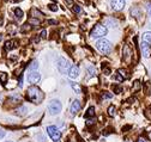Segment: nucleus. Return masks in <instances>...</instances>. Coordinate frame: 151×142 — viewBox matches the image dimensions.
Returning <instances> with one entry per match:
<instances>
[{
  "mask_svg": "<svg viewBox=\"0 0 151 142\" xmlns=\"http://www.w3.org/2000/svg\"><path fill=\"white\" fill-rule=\"evenodd\" d=\"M27 97L32 103H41L43 99V93L37 86H30L27 91Z\"/></svg>",
  "mask_w": 151,
  "mask_h": 142,
  "instance_id": "f257e3e1",
  "label": "nucleus"
},
{
  "mask_svg": "<svg viewBox=\"0 0 151 142\" xmlns=\"http://www.w3.org/2000/svg\"><path fill=\"white\" fill-rule=\"evenodd\" d=\"M107 32H108V30H107V28H106L104 25H102V24H97V25H95V26L92 28L90 35H91V37H92V38H100V37L106 36Z\"/></svg>",
  "mask_w": 151,
  "mask_h": 142,
  "instance_id": "f03ea898",
  "label": "nucleus"
},
{
  "mask_svg": "<svg viewBox=\"0 0 151 142\" xmlns=\"http://www.w3.org/2000/svg\"><path fill=\"white\" fill-rule=\"evenodd\" d=\"M96 47H97V49L102 53V54H106V55L109 54L110 50H111V44H110V42H109L108 40H106V38L99 40L97 43H96Z\"/></svg>",
  "mask_w": 151,
  "mask_h": 142,
  "instance_id": "7ed1b4c3",
  "label": "nucleus"
},
{
  "mask_svg": "<svg viewBox=\"0 0 151 142\" xmlns=\"http://www.w3.org/2000/svg\"><path fill=\"white\" fill-rule=\"evenodd\" d=\"M61 109H63V106H61V103L59 100H50L49 104H48V111L50 115H59L61 112Z\"/></svg>",
  "mask_w": 151,
  "mask_h": 142,
  "instance_id": "20e7f679",
  "label": "nucleus"
},
{
  "mask_svg": "<svg viewBox=\"0 0 151 142\" xmlns=\"http://www.w3.org/2000/svg\"><path fill=\"white\" fill-rule=\"evenodd\" d=\"M47 133L54 142H58L61 138V131L58 129L56 126H48L47 127Z\"/></svg>",
  "mask_w": 151,
  "mask_h": 142,
  "instance_id": "39448f33",
  "label": "nucleus"
},
{
  "mask_svg": "<svg viewBox=\"0 0 151 142\" xmlns=\"http://www.w3.org/2000/svg\"><path fill=\"white\" fill-rule=\"evenodd\" d=\"M56 67H58L59 72H60L61 74H65L66 72L68 73V70H70V68H71V65H70V62H68L66 59L59 58L58 61H56Z\"/></svg>",
  "mask_w": 151,
  "mask_h": 142,
  "instance_id": "423d86ee",
  "label": "nucleus"
},
{
  "mask_svg": "<svg viewBox=\"0 0 151 142\" xmlns=\"http://www.w3.org/2000/svg\"><path fill=\"white\" fill-rule=\"evenodd\" d=\"M126 1L125 0H110V6L114 11H120L125 7Z\"/></svg>",
  "mask_w": 151,
  "mask_h": 142,
  "instance_id": "0eeeda50",
  "label": "nucleus"
},
{
  "mask_svg": "<svg viewBox=\"0 0 151 142\" xmlns=\"http://www.w3.org/2000/svg\"><path fill=\"white\" fill-rule=\"evenodd\" d=\"M41 80V75H40V73L37 72H31L29 75H28V81L30 82V84H32V85H35V84H37Z\"/></svg>",
  "mask_w": 151,
  "mask_h": 142,
  "instance_id": "6e6552de",
  "label": "nucleus"
},
{
  "mask_svg": "<svg viewBox=\"0 0 151 142\" xmlns=\"http://www.w3.org/2000/svg\"><path fill=\"white\" fill-rule=\"evenodd\" d=\"M82 105H81V102L79 100H73L72 104H71V108H70V111H71V115H76L78 114V111L81 110Z\"/></svg>",
  "mask_w": 151,
  "mask_h": 142,
  "instance_id": "1a4fd4ad",
  "label": "nucleus"
},
{
  "mask_svg": "<svg viewBox=\"0 0 151 142\" xmlns=\"http://www.w3.org/2000/svg\"><path fill=\"white\" fill-rule=\"evenodd\" d=\"M79 75V68L78 66H71L70 70H68V77L71 79H76V78H78Z\"/></svg>",
  "mask_w": 151,
  "mask_h": 142,
  "instance_id": "9d476101",
  "label": "nucleus"
},
{
  "mask_svg": "<svg viewBox=\"0 0 151 142\" xmlns=\"http://www.w3.org/2000/svg\"><path fill=\"white\" fill-rule=\"evenodd\" d=\"M142 53H143V56L144 58H149L150 54H151V48L145 42H143V44H142Z\"/></svg>",
  "mask_w": 151,
  "mask_h": 142,
  "instance_id": "9b49d317",
  "label": "nucleus"
},
{
  "mask_svg": "<svg viewBox=\"0 0 151 142\" xmlns=\"http://www.w3.org/2000/svg\"><path fill=\"white\" fill-rule=\"evenodd\" d=\"M17 44H18V42H17L16 40L7 41V42L5 43V49H6V50H12V49H14V48L17 47Z\"/></svg>",
  "mask_w": 151,
  "mask_h": 142,
  "instance_id": "f8f14e48",
  "label": "nucleus"
},
{
  "mask_svg": "<svg viewBox=\"0 0 151 142\" xmlns=\"http://www.w3.org/2000/svg\"><path fill=\"white\" fill-rule=\"evenodd\" d=\"M143 41L147 44L149 43L151 44V31H146V32L143 33Z\"/></svg>",
  "mask_w": 151,
  "mask_h": 142,
  "instance_id": "ddd939ff",
  "label": "nucleus"
},
{
  "mask_svg": "<svg viewBox=\"0 0 151 142\" xmlns=\"http://www.w3.org/2000/svg\"><path fill=\"white\" fill-rule=\"evenodd\" d=\"M27 111H28V109L25 108V106H19V108L16 110V115H18V116H24V115H27Z\"/></svg>",
  "mask_w": 151,
  "mask_h": 142,
  "instance_id": "4468645a",
  "label": "nucleus"
},
{
  "mask_svg": "<svg viewBox=\"0 0 151 142\" xmlns=\"http://www.w3.org/2000/svg\"><path fill=\"white\" fill-rule=\"evenodd\" d=\"M37 68H39V62H37V61H32L29 65V67H28V69L30 70V72H36Z\"/></svg>",
  "mask_w": 151,
  "mask_h": 142,
  "instance_id": "2eb2a0df",
  "label": "nucleus"
},
{
  "mask_svg": "<svg viewBox=\"0 0 151 142\" xmlns=\"http://www.w3.org/2000/svg\"><path fill=\"white\" fill-rule=\"evenodd\" d=\"M14 16H16V18H17L18 21H21V19L23 18V11H22L19 7H16V9H14Z\"/></svg>",
  "mask_w": 151,
  "mask_h": 142,
  "instance_id": "dca6fc26",
  "label": "nucleus"
},
{
  "mask_svg": "<svg viewBox=\"0 0 151 142\" xmlns=\"http://www.w3.org/2000/svg\"><path fill=\"white\" fill-rule=\"evenodd\" d=\"M93 116H95V108H93V106H90V108L88 109V111L85 112V117L90 118V117H93Z\"/></svg>",
  "mask_w": 151,
  "mask_h": 142,
  "instance_id": "f3484780",
  "label": "nucleus"
},
{
  "mask_svg": "<svg viewBox=\"0 0 151 142\" xmlns=\"http://www.w3.org/2000/svg\"><path fill=\"white\" fill-rule=\"evenodd\" d=\"M71 87L73 88V91L76 92V93H82V90H81V86L78 85V84H76V82H71Z\"/></svg>",
  "mask_w": 151,
  "mask_h": 142,
  "instance_id": "a211bd4d",
  "label": "nucleus"
},
{
  "mask_svg": "<svg viewBox=\"0 0 151 142\" xmlns=\"http://www.w3.org/2000/svg\"><path fill=\"white\" fill-rule=\"evenodd\" d=\"M16 31H17V28H16V25H14V24H10V25L7 26V32H9V33L14 35V33H16Z\"/></svg>",
  "mask_w": 151,
  "mask_h": 142,
  "instance_id": "6ab92c4d",
  "label": "nucleus"
},
{
  "mask_svg": "<svg viewBox=\"0 0 151 142\" xmlns=\"http://www.w3.org/2000/svg\"><path fill=\"white\" fill-rule=\"evenodd\" d=\"M115 114H116V108H115L114 105H110L109 108H108V115L109 116H114Z\"/></svg>",
  "mask_w": 151,
  "mask_h": 142,
  "instance_id": "aec40b11",
  "label": "nucleus"
},
{
  "mask_svg": "<svg viewBox=\"0 0 151 142\" xmlns=\"http://www.w3.org/2000/svg\"><path fill=\"white\" fill-rule=\"evenodd\" d=\"M86 70H88V73H89L90 77H93V75L96 74V69H95V67H92V66H89L86 68Z\"/></svg>",
  "mask_w": 151,
  "mask_h": 142,
  "instance_id": "412c9836",
  "label": "nucleus"
},
{
  "mask_svg": "<svg viewBox=\"0 0 151 142\" xmlns=\"http://www.w3.org/2000/svg\"><path fill=\"white\" fill-rule=\"evenodd\" d=\"M27 23H29L30 25H31V24H34V25H39V24H41V21H40V19H37V18H34V17H32V18H30Z\"/></svg>",
  "mask_w": 151,
  "mask_h": 142,
  "instance_id": "4be33fe9",
  "label": "nucleus"
},
{
  "mask_svg": "<svg viewBox=\"0 0 151 142\" xmlns=\"http://www.w3.org/2000/svg\"><path fill=\"white\" fill-rule=\"evenodd\" d=\"M9 100H11V103H13V104H16V103H19L21 102V97L19 96H11L10 98H9Z\"/></svg>",
  "mask_w": 151,
  "mask_h": 142,
  "instance_id": "5701e85b",
  "label": "nucleus"
},
{
  "mask_svg": "<svg viewBox=\"0 0 151 142\" xmlns=\"http://www.w3.org/2000/svg\"><path fill=\"white\" fill-rule=\"evenodd\" d=\"M31 14H32V17H34V18H37V17H40V16H43V14H42V13H41L39 10H37V9H35V7L31 10Z\"/></svg>",
  "mask_w": 151,
  "mask_h": 142,
  "instance_id": "b1692460",
  "label": "nucleus"
},
{
  "mask_svg": "<svg viewBox=\"0 0 151 142\" xmlns=\"http://www.w3.org/2000/svg\"><path fill=\"white\" fill-rule=\"evenodd\" d=\"M0 81H1L3 84H6V81H7V74L6 73L0 72Z\"/></svg>",
  "mask_w": 151,
  "mask_h": 142,
  "instance_id": "393cba45",
  "label": "nucleus"
},
{
  "mask_svg": "<svg viewBox=\"0 0 151 142\" xmlns=\"http://www.w3.org/2000/svg\"><path fill=\"white\" fill-rule=\"evenodd\" d=\"M119 74L122 77V78H128V74H127V70L126 69H119Z\"/></svg>",
  "mask_w": 151,
  "mask_h": 142,
  "instance_id": "a878e982",
  "label": "nucleus"
},
{
  "mask_svg": "<svg viewBox=\"0 0 151 142\" xmlns=\"http://www.w3.org/2000/svg\"><path fill=\"white\" fill-rule=\"evenodd\" d=\"M113 91H114L115 93H120L121 92V87L118 86V85H113Z\"/></svg>",
  "mask_w": 151,
  "mask_h": 142,
  "instance_id": "bb28decb",
  "label": "nucleus"
},
{
  "mask_svg": "<svg viewBox=\"0 0 151 142\" xmlns=\"http://www.w3.org/2000/svg\"><path fill=\"white\" fill-rule=\"evenodd\" d=\"M48 7H49V10H50V11H53V12L58 11V6L54 5V4H49V5H48Z\"/></svg>",
  "mask_w": 151,
  "mask_h": 142,
  "instance_id": "cd10ccee",
  "label": "nucleus"
},
{
  "mask_svg": "<svg viewBox=\"0 0 151 142\" xmlns=\"http://www.w3.org/2000/svg\"><path fill=\"white\" fill-rule=\"evenodd\" d=\"M73 11H74L76 13H81V12H82V9H81V6H78V5H73Z\"/></svg>",
  "mask_w": 151,
  "mask_h": 142,
  "instance_id": "c85d7f7f",
  "label": "nucleus"
},
{
  "mask_svg": "<svg viewBox=\"0 0 151 142\" xmlns=\"http://www.w3.org/2000/svg\"><path fill=\"white\" fill-rule=\"evenodd\" d=\"M106 22H107V23H110V24H111L110 26H116V23H115V22H113V21H110V19H107Z\"/></svg>",
  "mask_w": 151,
  "mask_h": 142,
  "instance_id": "c756f323",
  "label": "nucleus"
},
{
  "mask_svg": "<svg viewBox=\"0 0 151 142\" xmlns=\"http://www.w3.org/2000/svg\"><path fill=\"white\" fill-rule=\"evenodd\" d=\"M93 123H95V121H93V119H88L86 121V126H91V124H93Z\"/></svg>",
  "mask_w": 151,
  "mask_h": 142,
  "instance_id": "7c9ffc66",
  "label": "nucleus"
},
{
  "mask_svg": "<svg viewBox=\"0 0 151 142\" xmlns=\"http://www.w3.org/2000/svg\"><path fill=\"white\" fill-rule=\"evenodd\" d=\"M146 10H147V13L151 16V4H149V5L146 6Z\"/></svg>",
  "mask_w": 151,
  "mask_h": 142,
  "instance_id": "2f4dec72",
  "label": "nucleus"
},
{
  "mask_svg": "<svg viewBox=\"0 0 151 142\" xmlns=\"http://www.w3.org/2000/svg\"><path fill=\"white\" fill-rule=\"evenodd\" d=\"M41 36H42L43 38H46V37H47V31H46V30H43V31H42V33H41Z\"/></svg>",
  "mask_w": 151,
  "mask_h": 142,
  "instance_id": "473e14b6",
  "label": "nucleus"
},
{
  "mask_svg": "<svg viewBox=\"0 0 151 142\" xmlns=\"http://www.w3.org/2000/svg\"><path fill=\"white\" fill-rule=\"evenodd\" d=\"M5 136V131L4 130H1V129H0V138H3Z\"/></svg>",
  "mask_w": 151,
  "mask_h": 142,
  "instance_id": "72a5a7b5",
  "label": "nucleus"
},
{
  "mask_svg": "<svg viewBox=\"0 0 151 142\" xmlns=\"http://www.w3.org/2000/svg\"><path fill=\"white\" fill-rule=\"evenodd\" d=\"M103 97H104V98H111L113 96H111L110 93H104V94H103Z\"/></svg>",
  "mask_w": 151,
  "mask_h": 142,
  "instance_id": "f704fd0d",
  "label": "nucleus"
},
{
  "mask_svg": "<svg viewBox=\"0 0 151 142\" xmlns=\"http://www.w3.org/2000/svg\"><path fill=\"white\" fill-rule=\"evenodd\" d=\"M65 1H66L70 6H73V1H72V0H65Z\"/></svg>",
  "mask_w": 151,
  "mask_h": 142,
  "instance_id": "c9c22d12",
  "label": "nucleus"
},
{
  "mask_svg": "<svg viewBox=\"0 0 151 142\" xmlns=\"http://www.w3.org/2000/svg\"><path fill=\"white\" fill-rule=\"evenodd\" d=\"M48 23H49V24H56L55 21H48Z\"/></svg>",
  "mask_w": 151,
  "mask_h": 142,
  "instance_id": "e433bc0d",
  "label": "nucleus"
},
{
  "mask_svg": "<svg viewBox=\"0 0 151 142\" xmlns=\"http://www.w3.org/2000/svg\"><path fill=\"white\" fill-rule=\"evenodd\" d=\"M3 102V94H0V103Z\"/></svg>",
  "mask_w": 151,
  "mask_h": 142,
  "instance_id": "4c0bfd02",
  "label": "nucleus"
},
{
  "mask_svg": "<svg viewBox=\"0 0 151 142\" xmlns=\"http://www.w3.org/2000/svg\"><path fill=\"white\" fill-rule=\"evenodd\" d=\"M149 138L151 140V133H149Z\"/></svg>",
  "mask_w": 151,
  "mask_h": 142,
  "instance_id": "58836bf2",
  "label": "nucleus"
},
{
  "mask_svg": "<svg viewBox=\"0 0 151 142\" xmlns=\"http://www.w3.org/2000/svg\"><path fill=\"white\" fill-rule=\"evenodd\" d=\"M138 142H145V141H144V140H139Z\"/></svg>",
  "mask_w": 151,
  "mask_h": 142,
  "instance_id": "ea45409f",
  "label": "nucleus"
},
{
  "mask_svg": "<svg viewBox=\"0 0 151 142\" xmlns=\"http://www.w3.org/2000/svg\"><path fill=\"white\" fill-rule=\"evenodd\" d=\"M6 142H12V141H6Z\"/></svg>",
  "mask_w": 151,
  "mask_h": 142,
  "instance_id": "a19ab883",
  "label": "nucleus"
},
{
  "mask_svg": "<svg viewBox=\"0 0 151 142\" xmlns=\"http://www.w3.org/2000/svg\"><path fill=\"white\" fill-rule=\"evenodd\" d=\"M6 1H7V0H6Z\"/></svg>",
  "mask_w": 151,
  "mask_h": 142,
  "instance_id": "79ce46f5",
  "label": "nucleus"
}]
</instances>
